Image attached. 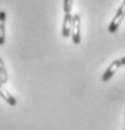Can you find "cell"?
Instances as JSON below:
<instances>
[{
  "instance_id": "277c9868",
  "label": "cell",
  "mask_w": 125,
  "mask_h": 130,
  "mask_svg": "<svg viewBox=\"0 0 125 130\" xmlns=\"http://www.w3.org/2000/svg\"><path fill=\"white\" fill-rule=\"evenodd\" d=\"M71 24H73V15L71 14H65L63 19V28L61 35L64 38H69L71 35Z\"/></svg>"
},
{
  "instance_id": "ba28073f",
  "label": "cell",
  "mask_w": 125,
  "mask_h": 130,
  "mask_svg": "<svg viewBox=\"0 0 125 130\" xmlns=\"http://www.w3.org/2000/svg\"><path fill=\"white\" fill-rule=\"evenodd\" d=\"M63 9H64V13H65V14H71V9H73V0H64Z\"/></svg>"
},
{
  "instance_id": "5b68a950",
  "label": "cell",
  "mask_w": 125,
  "mask_h": 130,
  "mask_svg": "<svg viewBox=\"0 0 125 130\" xmlns=\"http://www.w3.org/2000/svg\"><path fill=\"white\" fill-rule=\"evenodd\" d=\"M5 24H6V13L0 10V46L5 44Z\"/></svg>"
},
{
  "instance_id": "3957f363",
  "label": "cell",
  "mask_w": 125,
  "mask_h": 130,
  "mask_svg": "<svg viewBox=\"0 0 125 130\" xmlns=\"http://www.w3.org/2000/svg\"><path fill=\"white\" fill-rule=\"evenodd\" d=\"M119 68H121V64H120V60L116 59V60H114V61L108 66V69L104 71V74L101 75V80L103 81H109L110 79L115 75V73L118 71Z\"/></svg>"
},
{
  "instance_id": "9c48e42d",
  "label": "cell",
  "mask_w": 125,
  "mask_h": 130,
  "mask_svg": "<svg viewBox=\"0 0 125 130\" xmlns=\"http://www.w3.org/2000/svg\"><path fill=\"white\" fill-rule=\"evenodd\" d=\"M119 60H120V64H121V66H125V56H123V58H120Z\"/></svg>"
},
{
  "instance_id": "6da1fadb",
  "label": "cell",
  "mask_w": 125,
  "mask_h": 130,
  "mask_svg": "<svg viewBox=\"0 0 125 130\" xmlns=\"http://www.w3.org/2000/svg\"><path fill=\"white\" fill-rule=\"evenodd\" d=\"M124 18H125V0L123 1V4L119 6V9L116 10L114 18H113L111 21H110L109 26H108L109 32H111V34L116 32V30L119 29V26H120V24H121V21L124 20Z\"/></svg>"
},
{
  "instance_id": "7a4b0ae2",
  "label": "cell",
  "mask_w": 125,
  "mask_h": 130,
  "mask_svg": "<svg viewBox=\"0 0 125 130\" xmlns=\"http://www.w3.org/2000/svg\"><path fill=\"white\" fill-rule=\"evenodd\" d=\"M80 15L79 14H75L73 15V24H71V40L75 45H79L80 41H81V31H80Z\"/></svg>"
},
{
  "instance_id": "52a82bcc",
  "label": "cell",
  "mask_w": 125,
  "mask_h": 130,
  "mask_svg": "<svg viewBox=\"0 0 125 130\" xmlns=\"http://www.w3.org/2000/svg\"><path fill=\"white\" fill-rule=\"evenodd\" d=\"M8 81V73H6V68L4 64V60L0 58V83L1 84H6Z\"/></svg>"
},
{
  "instance_id": "30bf717a",
  "label": "cell",
  "mask_w": 125,
  "mask_h": 130,
  "mask_svg": "<svg viewBox=\"0 0 125 130\" xmlns=\"http://www.w3.org/2000/svg\"><path fill=\"white\" fill-rule=\"evenodd\" d=\"M0 88H3V84H1V83H0Z\"/></svg>"
},
{
  "instance_id": "8992f818",
  "label": "cell",
  "mask_w": 125,
  "mask_h": 130,
  "mask_svg": "<svg viewBox=\"0 0 125 130\" xmlns=\"http://www.w3.org/2000/svg\"><path fill=\"white\" fill-rule=\"evenodd\" d=\"M0 98H3L10 106H15L16 105V99L8 90H5L4 88H0Z\"/></svg>"
},
{
  "instance_id": "8fae6325",
  "label": "cell",
  "mask_w": 125,
  "mask_h": 130,
  "mask_svg": "<svg viewBox=\"0 0 125 130\" xmlns=\"http://www.w3.org/2000/svg\"><path fill=\"white\" fill-rule=\"evenodd\" d=\"M124 130H125V128H124Z\"/></svg>"
}]
</instances>
